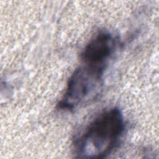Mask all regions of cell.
<instances>
[{
    "instance_id": "6da1fadb",
    "label": "cell",
    "mask_w": 159,
    "mask_h": 159,
    "mask_svg": "<svg viewBox=\"0 0 159 159\" xmlns=\"http://www.w3.org/2000/svg\"><path fill=\"white\" fill-rule=\"evenodd\" d=\"M125 128L124 116L118 107L103 111L75 139V153L82 158L106 157L118 145Z\"/></svg>"
},
{
    "instance_id": "7a4b0ae2",
    "label": "cell",
    "mask_w": 159,
    "mask_h": 159,
    "mask_svg": "<svg viewBox=\"0 0 159 159\" xmlns=\"http://www.w3.org/2000/svg\"><path fill=\"white\" fill-rule=\"evenodd\" d=\"M106 68L82 63L70 76L58 109L71 111L95 99L103 86Z\"/></svg>"
},
{
    "instance_id": "3957f363",
    "label": "cell",
    "mask_w": 159,
    "mask_h": 159,
    "mask_svg": "<svg viewBox=\"0 0 159 159\" xmlns=\"http://www.w3.org/2000/svg\"><path fill=\"white\" fill-rule=\"evenodd\" d=\"M117 40L112 34L101 31L91 38L81 54L82 63L106 68L117 47Z\"/></svg>"
}]
</instances>
